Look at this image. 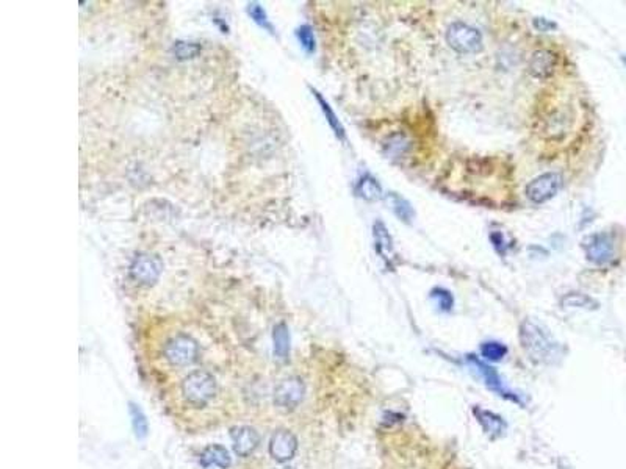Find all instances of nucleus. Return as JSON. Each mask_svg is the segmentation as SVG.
Wrapping results in <instances>:
<instances>
[{"label":"nucleus","mask_w":626,"mask_h":469,"mask_svg":"<svg viewBox=\"0 0 626 469\" xmlns=\"http://www.w3.org/2000/svg\"><path fill=\"white\" fill-rule=\"evenodd\" d=\"M520 343L528 358L537 364L554 366L565 357V348L544 324L525 319L520 324Z\"/></svg>","instance_id":"nucleus-1"},{"label":"nucleus","mask_w":626,"mask_h":469,"mask_svg":"<svg viewBox=\"0 0 626 469\" xmlns=\"http://www.w3.org/2000/svg\"><path fill=\"white\" fill-rule=\"evenodd\" d=\"M182 394L194 407H204L216 394V380L206 371H194L183 378Z\"/></svg>","instance_id":"nucleus-2"},{"label":"nucleus","mask_w":626,"mask_h":469,"mask_svg":"<svg viewBox=\"0 0 626 469\" xmlns=\"http://www.w3.org/2000/svg\"><path fill=\"white\" fill-rule=\"evenodd\" d=\"M467 363L470 364L473 372H476V376L481 378L485 387H487L489 390L494 391V393H496L498 396H501L503 399H507L514 403H519V406H521V407L525 406V399H523V396L515 393V391H512L510 388H507L495 368H491L490 364L484 363L482 360H479L475 355H471V353L470 355H467Z\"/></svg>","instance_id":"nucleus-3"},{"label":"nucleus","mask_w":626,"mask_h":469,"mask_svg":"<svg viewBox=\"0 0 626 469\" xmlns=\"http://www.w3.org/2000/svg\"><path fill=\"white\" fill-rule=\"evenodd\" d=\"M446 43L459 54H478L482 49V35L465 22H452L446 30Z\"/></svg>","instance_id":"nucleus-4"},{"label":"nucleus","mask_w":626,"mask_h":469,"mask_svg":"<svg viewBox=\"0 0 626 469\" xmlns=\"http://www.w3.org/2000/svg\"><path fill=\"white\" fill-rule=\"evenodd\" d=\"M165 358L174 366L193 364L199 355V346L188 335H177L165 344Z\"/></svg>","instance_id":"nucleus-5"},{"label":"nucleus","mask_w":626,"mask_h":469,"mask_svg":"<svg viewBox=\"0 0 626 469\" xmlns=\"http://www.w3.org/2000/svg\"><path fill=\"white\" fill-rule=\"evenodd\" d=\"M163 271V263L155 255L151 254H139L133 259L130 265L132 279L138 284L151 286L160 279Z\"/></svg>","instance_id":"nucleus-6"},{"label":"nucleus","mask_w":626,"mask_h":469,"mask_svg":"<svg viewBox=\"0 0 626 469\" xmlns=\"http://www.w3.org/2000/svg\"><path fill=\"white\" fill-rule=\"evenodd\" d=\"M562 186V177L556 172H547L535 177L526 186V196L533 203H545L558 194Z\"/></svg>","instance_id":"nucleus-7"},{"label":"nucleus","mask_w":626,"mask_h":469,"mask_svg":"<svg viewBox=\"0 0 626 469\" xmlns=\"http://www.w3.org/2000/svg\"><path fill=\"white\" fill-rule=\"evenodd\" d=\"M583 249L587 260L595 263V265H606V263H609L614 259L616 252L614 241L604 232L586 236L583 241Z\"/></svg>","instance_id":"nucleus-8"},{"label":"nucleus","mask_w":626,"mask_h":469,"mask_svg":"<svg viewBox=\"0 0 626 469\" xmlns=\"http://www.w3.org/2000/svg\"><path fill=\"white\" fill-rule=\"evenodd\" d=\"M305 394L304 382L299 377H290L280 382L274 390V403L282 410H293L303 402Z\"/></svg>","instance_id":"nucleus-9"},{"label":"nucleus","mask_w":626,"mask_h":469,"mask_svg":"<svg viewBox=\"0 0 626 469\" xmlns=\"http://www.w3.org/2000/svg\"><path fill=\"white\" fill-rule=\"evenodd\" d=\"M373 240H374V249L376 254L381 256V260L384 261L387 269H395L399 263L398 252L395 249L393 238L388 232L387 226L382 221H376L373 224Z\"/></svg>","instance_id":"nucleus-10"},{"label":"nucleus","mask_w":626,"mask_h":469,"mask_svg":"<svg viewBox=\"0 0 626 469\" xmlns=\"http://www.w3.org/2000/svg\"><path fill=\"white\" fill-rule=\"evenodd\" d=\"M298 451V440L289 430H279L273 435L270 441V454L271 457L279 461V463H285V461L291 460L295 457Z\"/></svg>","instance_id":"nucleus-11"},{"label":"nucleus","mask_w":626,"mask_h":469,"mask_svg":"<svg viewBox=\"0 0 626 469\" xmlns=\"http://www.w3.org/2000/svg\"><path fill=\"white\" fill-rule=\"evenodd\" d=\"M231 438L234 443V451L235 454H238L240 457H247V455H251L255 449L259 447L260 443V435L257 430L247 426L232 429Z\"/></svg>","instance_id":"nucleus-12"},{"label":"nucleus","mask_w":626,"mask_h":469,"mask_svg":"<svg viewBox=\"0 0 626 469\" xmlns=\"http://www.w3.org/2000/svg\"><path fill=\"white\" fill-rule=\"evenodd\" d=\"M529 72L533 77L545 80L554 74L556 69V55L548 49L535 50L529 60Z\"/></svg>","instance_id":"nucleus-13"},{"label":"nucleus","mask_w":626,"mask_h":469,"mask_svg":"<svg viewBox=\"0 0 626 469\" xmlns=\"http://www.w3.org/2000/svg\"><path fill=\"white\" fill-rule=\"evenodd\" d=\"M473 413H475L478 422L481 424V427L485 432V435H489L491 440L500 438V436L504 433V430H506V422H504V420L500 415L494 413V411L476 407L475 410H473Z\"/></svg>","instance_id":"nucleus-14"},{"label":"nucleus","mask_w":626,"mask_h":469,"mask_svg":"<svg viewBox=\"0 0 626 469\" xmlns=\"http://www.w3.org/2000/svg\"><path fill=\"white\" fill-rule=\"evenodd\" d=\"M310 91H312V94H313V98L316 99L319 108H321V112H323V114H324L326 121H328L329 127L332 128V132H334V134H335V137H337L338 139L343 141V143H346V141H348V139H346V130H344V127H343V124H342V121L338 119V116L335 114L334 108L330 107L329 102L326 100V99L323 98V94L319 93V91H316L315 88H312V86H310Z\"/></svg>","instance_id":"nucleus-15"},{"label":"nucleus","mask_w":626,"mask_h":469,"mask_svg":"<svg viewBox=\"0 0 626 469\" xmlns=\"http://www.w3.org/2000/svg\"><path fill=\"white\" fill-rule=\"evenodd\" d=\"M354 192L357 197L363 199L367 202H378L384 197V191H382L381 183L373 176L365 174L362 176L354 186Z\"/></svg>","instance_id":"nucleus-16"},{"label":"nucleus","mask_w":626,"mask_h":469,"mask_svg":"<svg viewBox=\"0 0 626 469\" xmlns=\"http://www.w3.org/2000/svg\"><path fill=\"white\" fill-rule=\"evenodd\" d=\"M231 457H229V452L226 447H222L220 445H212L204 449V452L201 454V465L204 468H210V466H218L226 469L231 466Z\"/></svg>","instance_id":"nucleus-17"},{"label":"nucleus","mask_w":626,"mask_h":469,"mask_svg":"<svg viewBox=\"0 0 626 469\" xmlns=\"http://www.w3.org/2000/svg\"><path fill=\"white\" fill-rule=\"evenodd\" d=\"M273 341H274V355H276L280 362H287L290 355V330L284 323L274 327Z\"/></svg>","instance_id":"nucleus-18"},{"label":"nucleus","mask_w":626,"mask_h":469,"mask_svg":"<svg viewBox=\"0 0 626 469\" xmlns=\"http://www.w3.org/2000/svg\"><path fill=\"white\" fill-rule=\"evenodd\" d=\"M387 199H388V203H390V208L393 210L396 217H398V220L402 222L411 224L413 216H415V211H413V207L411 205V202H409L407 199H404L402 196H399L398 192H388Z\"/></svg>","instance_id":"nucleus-19"},{"label":"nucleus","mask_w":626,"mask_h":469,"mask_svg":"<svg viewBox=\"0 0 626 469\" xmlns=\"http://www.w3.org/2000/svg\"><path fill=\"white\" fill-rule=\"evenodd\" d=\"M201 44L193 41H176L174 46H172V54L181 61L196 59L201 54Z\"/></svg>","instance_id":"nucleus-20"},{"label":"nucleus","mask_w":626,"mask_h":469,"mask_svg":"<svg viewBox=\"0 0 626 469\" xmlns=\"http://www.w3.org/2000/svg\"><path fill=\"white\" fill-rule=\"evenodd\" d=\"M560 304L565 308H587V310L598 307L597 302L584 293H568L560 299Z\"/></svg>","instance_id":"nucleus-21"},{"label":"nucleus","mask_w":626,"mask_h":469,"mask_svg":"<svg viewBox=\"0 0 626 469\" xmlns=\"http://www.w3.org/2000/svg\"><path fill=\"white\" fill-rule=\"evenodd\" d=\"M246 10H247L249 17H251L255 24L260 25L261 29L266 30V31H270V33L274 35V27H273L271 21H270V17H268L264 6H261L257 2H251V3H247Z\"/></svg>","instance_id":"nucleus-22"},{"label":"nucleus","mask_w":626,"mask_h":469,"mask_svg":"<svg viewBox=\"0 0 626 469\" xmlns=\"http://www.w3.org/2000/svg\"><path fill=\"white\" fill-rule=\"evenodd\" d=\"M481 355L487 362H501L507 355V348L498 341H485L481 344Z\"/></svg>","instance_id":"nucleus-23"},{"label":"nucleus","mask_w":626,"mask_h":469,"mask_svg":"<svg viewBox=\"0 0 626 469\" xmlns=\"http://www.w3.org/2000/svg\"><path fill=\"white\" fill-rule=\"evenodd\" d=\"M129 411L132 416V426H133V430H135V435L138 436V438H146L149 426H148V420H146L144 413L135 406V403H130Z\"/></svg>","instance_id":"nucleus-24"},{"label":"nucleus","mask_w":626,"mask_h":469,"mask_svg":"<svg viewBox=\"0 0 626 469\" xmlns=\"http://www.w3.org/2000/svg\"><path fill=\"white\" fill-rule=\"evenodd\" d=\"M296 38H298L299 44H301V47L305 50V52H307V54L315 52L316 40H315V35H313V29L310 27V25L304 24V25H301V27H298Z\"/></svg>","instance_id":"nucleus-25"},{"label":"nucleus","mask_w":626,"mask_h":469,"mask_svg":"<svg viewBox=\"0 0 626 469\" xmlns=\"http://www.w3.org/2000/svg\"><path fill=\"white\" fill-rule=\"evenodd\" d=\"M431 299L436 302L437 307L442 312H451L452 307H455V298L452 294L445 290V288H434L431 291Z\"/></svg>","instance_id":"nucleus-26"},{"label":"nucleus","mask_w":626,"mask_h":469,"mask_svg":"<svg viewBox=\"0 0 626 469\" xmlns=\"http://www.w3.org/2000/svg\"><path fill=\"white\" fill-rule=\"evenodd\" d=\"M533 24H534V29L537 31H549V30H554L556 27H558L554 22L548 21V19H545V17H535Z\"/></svg>","instance_id":"nucleus-27"},{"label":"nucleus","mask_w":626,"mask_h":469,"mask_svg":"<svg viewBox=\"0 0 626 469\" xmlns=\"http://www.w3.org/2000/svg\"><path fill=\"white\" fill-rule=\"evenodd\" d=\"M490 241H491V244H494L498 252H501V254L506 252V249H504V236L501 233H498V232L491 233Z\"/></svg>","instance_id":"nucleus-28"},{"label":"nucleus","mask_w":626,"mask_h":469,"mask_svg":"<svg viewBox=\"0 0 626 469\" xmlns=\"http://www.w3.org/2000/svg\"><path fill=\"white\" fill-rule=\"evenodd\" d=\"M623 61H625V64H626V56H623Z\"/></svg>","instance_id":"nucleus-29"}]
</instances>
